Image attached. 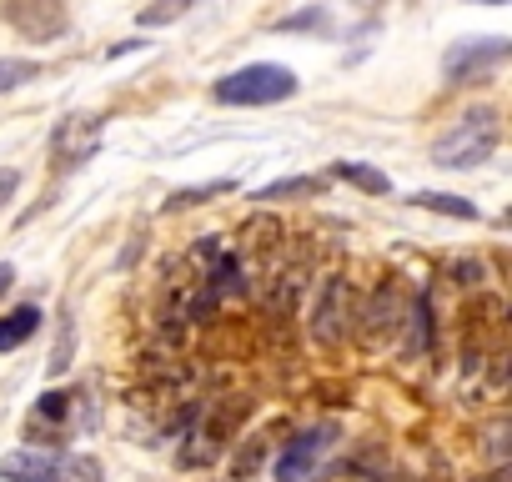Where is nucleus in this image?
Returning a JSON list of instances; mask_svg holds the SVG:
<instances>
[{
    "label": "nucleus",
    "mask_w": 512,
    "mask_h": 482,
    "mask_svg": "<svg viewBox=\"0 0 512 482\" xmlns=\"http://www.w3.org/2000/svg\"><path fill=\"white\" fill-rule=\"evenodd\" d=\"M332 427H317V432H302V437H292L287 447H282V457H277V482H307L312 472H317V462L327 457V447H332Z\"/></svg>",
    "instance_id": "0eeeda50"
},
{
    "label": "nucleus",
    "mask_w": 512,
    "mask_h": 482,
    "mask_svg": "<svg viewBox=\"0 0 512 482\" xmlns=\"http://www.w3.org/2000/svg\"><path fill=\"white\" fill-rule=\"evenodd\" d=\"M512 56V41L507 36H482V41H457L447 56H442V71H447V86H467V81H487L502 61Z\"/></svg>",
    "instance_id": "20e7f679"
},
{
    "label": "nucleus",
    "mask_w": 512,
    "mask_h": 482,
    "mask_svg": "<svg viewBox=\"0 0 512 482\" xmlns=\"http://www.w3.org/2000/svg\"><path fill=\"white\" fill-rule=\"evenodd\" d=\"M11 282H16V267H11V262H0V297L11 292Z\"/></svg>",
    "instance_id": "393cba45"
},
{
    "label": "nucleus",
    "mask_w": 512,
    "mask_h": 482,
    "mask_svg": "<svg viewBox=\"0 0 512 482\" xmlns=\"http://www.w3.org/2000/svg\"><path fill=\"white\" fill-rule=\"evenodd\" d=\"M191 11H196V0H151V6H141L136 26L141 31H161V26H176L181 16H191Z\"/></svg>",
    "instance_id": "2eb2a0df"
},
{
    "label": "nucleus",
    "mask_w": 512,
    "mask_h": 482,
    "mask_svg": "<svg viewBox=\"0 0 512 482\" xmlns=\"http://www.w3.org/2000/svg\"><path fill=\"white\" fill-rule=\"evenodd\" d=\"M101 141H106V121L101 116H66L56 126V136H51V151H56L61 166H86L101 151Z\"/></svg>",
    "instance_id": "423d86ee"
},
{
    "label": "nucleus",
    "mask_w": 512,
    "mask_h": 482,
    "mask_svg": "<svg viewBox=\"0 0 512 482\" xmlns=\"http://www.w3.org/2000/svg\"><path fill=\"white\" fill-rule=\"evenodd\" d=\"M61 482H106V472H101L96 457L71 452V457H61Z\"/></svg>",
    "instance_id": "6ab92c4d"
},
{
    "label": "nucleus",
    "mask_w": 512,
    "mask_h": 482,
    "mask_svg": "<svg viewBox=\"0 0 512 482\" xmlns=\"http://www.w3.org/2000/svg\"><path fill=\"white\" fill-rule=\"evenodd\" d=\"M267 442H272V432H262V437H246V442H241V452L231 457V477H236V482H241V477H251L256 467H262Z\"/></svg>",
    "instance_id": "a211bd4d"
},
{
    "label": "nucleus",
    "mask_w": 512,
    "mask_h": 482,
    "mask_svg": "<svg viewBox=\"0 0 512 482\" xmlns=\"http://www.w3.org/2000/svg\"><path fill=\"white\" fill-rule=\"evenodd\" d=\"M332 176H337V181H352V186L367 191V196H387V191H392V176H382V171L367 166V161H337Z\"/></svg>",
    "instance_id": "f8f14e48"
},
{
    "label": "nucleus",
    "mask_w": 512,
    "mask_h": 482,
    "mask_svg": "<svg viewBox=\"0 0 512 482\" xmlns=\"http://www.w3.org/2000/svg\"><path fill=\"white\" fill-rule=\"evenodd\" d=\"M327 191V181L322 176H287V181H272V186H262L251 201H262V206H272V201H287V196H322Z\"/></svg>",
    "instance_id": "4468645a"
},
{
    "label": "nucleus",
    "mask_w": 512,
    "mask_h": 482,
    "mask_svg": "<svg viewBox=\"0 0 512 482\" xmlns=\"http://www.w3.org/2000/svg\"><path fill=\"white\" fill-rule=\"evenodd\" d=\"M251 412V402L241 397H216V402H201L191 412V427H186V447L176 452L181 467H211L231 442H236V427L241 417Z\"/></svg>",
    "instance_id": "f257e3e1"
},
{
    "label": "nucleus",
    "mask_w": 512,
    "mask_h": 482,
    "mask_svg": "<svg viewBox=\"0 0 512 482\" xmlns=\"http://www.w3.org/2000/svg\"><path fill=\"white\" fill-rule=\"evenodd\" d=\"M41 327V307H16L0 317V352H16L21 342H31Z\"/></svg>",
    "instance_id": "9b49d317"
},
{
    "label": "nucleus",
    "mask_w": 512,
    "mask_h": 482,
    "mask_svg": "<svg viewBox=\"0 0 512 482\" xmlns=\"http://www.w3.org/2000/svg\"><path fill=\"white\" fill-rule=\"evenodd\" d=\"M477 6H507V0H477Z\"/></svg>",
    "instance_id": "a878e982"
},
{
    "label": "nucleus",
    "mask_w": 512,
    "mask_h": 482,
    "mask_svg": "<svg viewBox=\"0 0 512 482\" xmlns=\"http://www.w3.org/2000/svg\"><path fill=\"white\" fill-rule=\"evenodd\" d=\"M36 76H41V66H36V61L6 56V61H0V96H6V91H16V86H26V81H36Z\"/></svg>",
    "instance_id": "aec40b11"
},
{
    "label": "nucleus",
    "mask_w": 512,
    "mask_h": 482,
    "mask_svg": "<svg viewBox=\"0 0 512 482\" xmlns=\"http://www.w3.org/2000/svg\"><path fill=\"white\" fill-rule=\"evenodd\" d=\"M0 477L6 482H61V457L51 452H11L6 462H0Z\"/></svg>",
    "instance_id": "9d476101"
},
{
    "label": "nucleus",
    "mask_w": 512,
    "mask_h": 482,
    "mask_svg": "<svg viewBox=\"0 0 512 482\" xmlns=\"http://www.w3.org/2000/svg\"><path fill=\"white\" fill-rule=\"evenodd\" d=\"M407 322H412V342H407V352H412V357H422V352L432 347V297H427V292H417V297H412Z\"/></svg>",
    "instance_id": "f3484780"
},
{
    "label": "nucleus",
    "mask_w": 512,
    "mask_h": 482,
    "mask_svg": "<svg viewBox=\"0 0 512 482\" xmlns=\"http://www.w3.org/2000/svg\"><path fill=\"white\" fill-rule=\"evenodd\" d=\"M211 96L221 106H277V101H292L297 96V71L292 66H277V61H251V66L221 76L211 86Z\"/></svg>",
    "instance_id": "7ed1b4c3"
},
{
    "label": "nucleus",
    "mask_w": 512,
    "mask_h": 482,
    "mask_svg": "<svg viewBox=\"0 0 512 482\" xmlns=\"http://www.w3.org/2000/svg\"><path fill=\"white\" fill-rule=\"evenodd\" d=\"M447 277H452L457 287H477V282H482V262H472V257H457V262L447 267Z\"/></svg>",
    "instance_id": "5701e85b"
},
{
    "label": "nucleus",
    "mask_w": 512,
    "mask_h": 482,
    "mask_svg": "<svg viewBox=\"0 0 512 482\" xmlns=\"http://www.w3.org/2000/svg\"><path fill=\"white\" fill-rule=\"evenodd\" d=\"M16 191H21V171L16 166H0V206H6Z\"/></svg>",
    "instance_id": "b1692460"
},
{
    "label": "nucleus",
    "mask_w": 512,
    "mask_h": 482,
    "mask_svg": "<svg viewBox=\"0 0 512 482\" xmlns=\"http://www.w3.org/2000/svg\"><path fill=\"white\" fill-rule=\"evenodd\" d=\"M412 206L437 211V216H457V221H477V216H482L467 196H452V191H417V196H412Z\"/></svg>",
    "instance_id": "ddd939ff"
},
{
    "label": "nucleus",
    "mask_w": 512,
    "mask_h": 482,
    "mask_svg": "<svg viewBox=\"0 0 512 482\" xmlns=\"http://www.w3.org/2000/svg\"><path fill=\"white\" fill-rule=\"evenodd\" d=\"M282 31H327V11H322V6L297 11V16H287V21H282Z\"/></svg>",
    "instance_id": "4be33fe9"
},
{
    "label": "nucleus",
    "mask_w": 512,
    "mask_h": 482,
    "mask_svg": "<svg viewBox=\"0 0 512 482\" xmlns=\"http://www.w3.org/2000/svg\"><path fill=\"white\" fill-rule=\"evenodd\" d=\"M502 141V121L492 106H472L467 116H457L437 141H432V161L447 166V171H467V166H482Z\"/></svg>",
    "instance_id": "f03ea898"
},
{
    "label": "nucleus",
    "mask_w": 512,
    "mask_h": 482,
    "mask_svg": "<svg viewBox=\"0 0 512 482\" xmlns=\"http://www.w3.org/2000/svg\"><path fill=\"white\" fill-rule=\"evenodd\" d=\"M347 332H352V282L342 272H332L312 302V337L322 347H342Z\"/></svg>",
    "instance_id": "39448f33"
},
{
    "label": "nucleus",
    "mask_w": 512,
    "mask_h": 482,
    "mask_svg": "<svg viewBox=\"0 0 512 482\" xmlns=\"http://www.w3.org/2000/svg\"><path fill=\"white\" fill-rule=\"evenodd\" d=\"M231 191H236V181H206V186H181V191H171L166 211H191V206H206V201H216V196H231Z\"/></svg>",
    "instance_id": "dca6fc26"
},
{
    "label": "nucleus",
    "mask_w": 512,
    "mask_h": 482,
    "mask_svg": "<svg viewBox=\"0 0 512 482\" xmlns=\"http://www.w3.org/2000/svg\"><path fill=\"white\" fill-rule=\"evenodd\" d=\"M6 21L26 36V41H56L66 31V6L61 0H11Z\"/></svg>",
    "instance_id": "6e6552de"
},
{
    "label": "nucleus",
    "mask_w": 512,
    "mask_h": 482,
    "mask_svg": "<svg viewBox=\"0 0 512 482\" xmlns=\"http://www.w3.org/2000/svg\"><path fill=\"white\" fill-rule=\"evenodd\" d=\"M397 322H402V312H397V282L387 277V282L372 287V297H367V307H362V332L377 342V337L397 332Z\"/></svg>",
    "instance_id": "1a4fd4ad"
},
{
    "label": "nucleus",
    "mask_w": 512,
    "mask_h": 482,
    "mask_svg": "<svg viewBox=\"0 0 512 482\" xmlns=\"http://www.w3.org/2000/svg\"><path fill=\"white\" fill-rule=\"evenodd\" d=\"M36 417H41V422H66V417H71V392H46V397L36 402Z\"/></svg>",
    "instance_id": "412c9836"
}]
</instances>
